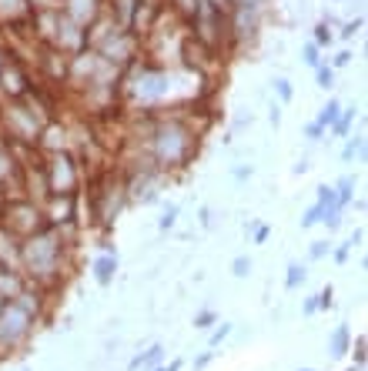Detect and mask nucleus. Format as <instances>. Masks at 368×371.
<instances>
[{"instance_id": "f257e3e1", "label": "nucleus", "mask_w": 368, "mask_h": 371, "mask_svg": "<svg viewBox=\"0 0 368 371\" xmlns=\"http://www.w3.org/2000/svg\"><path fill=\"white\" fill-rule=\"evenodd\" d=\"M345 348H348V328H345V324H342V328H338V331L331 334V354H335V358H338V354H345Z\"/></svg>"}, {"instance_id": "f03ea898", "label": "nucleus", "mask_w": 368, "mask_h": 371, "mask_svg": "<svg viewBox=\"0 0 368 371\" xmlns=\"http://www.w3.org/2000/svg\"><path fill=\"white\" fill-rule=\"evenodd\" d=\"M114 271H117V258H101L97 261V281H101V284H107Z\"/></svg>"}, {"instance_id": "7ed1b4c3", "label": "nucleus", "mask_w": 368, "mask_h": 371, "mask_svg": "<svg viewBox=\"0 0 368 371\" xmlns=\"http://www.w3.org/2000/svg\"><path fill=\"white\" fill-rule=\"evenodd\" d=\"M301 281H305V271H301L298 264H288V278H285V288H288V291H294V288H298Z\"/></svg>"}, {"instance_id": "20e7f679", "label": "nucleus", "mask_w": 368, "mask_h": 371, "mask_svg": "<svg viewBox=\"0 0 368 371\" xmlns=\"http://www.w3.org/2000/svg\"><path fill=\"white\" fill-rule=\"evenodd\" d=\"M335 117H338V100H328V104L321 107V117H318V124H321V127H328Z\"/></svg>"}, {"instance_id": "39448f33", "label": "nucleus", "mask_w": 368, "mask_h": 371, "mask_svg": "<svg viewBox=\"0 0 368 371\" xmlns=\"http://www.w3.org/2000/svg\"><path fill=\"white\" fill-rule=\"evenodd\" d=\"M17 318H24V315H17V311L10 308V321H17ZM20 331H24V324H7V321L0 318V334H10V338H14V334H20Z\"/></svg>"}, {"instance_id": "423d86ee", "label": "nucleus", "mask_w": 368, "mask_h": 371, "mask_svg": "<svg viewBox=\"0 0 368 371\" xmlns=\"http://www.w3.org/2000/svg\"><path fill=\"white\" fill-rule=\"evenodd\" d=\"M321 218H325V207H321V204H315L312 211H305V218H301V227H312V224H318Z\"/></svg>"}, {"instance_id": "0eeeda50", "label": "nucleus", "mask_w": 368, "mask_h": 371, "mask_svg": "<svg viewBox=\"0 0 368 371\" xmlns=\"http://www.w3.org/2000/svg\"><path fill=\"white\" fill-rule=\"evenodd\" d=\"M231 271H235V278H244V274L251 271V258H235V264H231Z\"/></svg>"}, {"instance_id": "6e6552de", "label": "nucleus", "mask_w": 368, "mask_h": 371, "mask_svg": "<svg viewBox=\"0 0 368 371\" xmlns=\"http://www.w3.org/2000/svg\"><path fill=\"white\" fill-rule=\"evenodd\" d=\"M318 198H321V201H318V204L325 207V211H328V207L335 204V191H331V187H318Z\"/></svg>"}, {"instance_id": "1a4fd4ad", "label": "nucleus", "mask_w": 368, "mask_h": 371, "mask_svg": "<svg viewBox=\"0 0 368 371\" xmlns=\"http://www.w3.org/2000/svg\"><path fill=\"white\" fill-rule=\"evenodd\" d=\"M174 218H178V204H171V207H167V211H164V218H161V227H164V231H167V227L174 224Z\"/></svg>"}, {"instance_id": "9d476101", "label": "nucleus", "mask_w": 368, "mask_h": 371, "mask_svg": "<svg viewBox=\"0 0 368 371\" xmlns=\"http://www.w3.org/2000/svg\"><path fill=\"white\" fill-rule=\"evenodd\" d=\"M228 334H231V324H221L218 331L211 334V348H214V345H221V338H228Z\"/></svg>"}, {"instance_id": "9b49d317", "label": "nucleus", "mask_w": 368, "mask_h": 371, "mask_svg": "<svg viewBox=\"0 0 368 371\" xmlns=\"http://www.w3.org/2000/svg\"><path fill=\"white\" fill-rule=\"evenodd\" d=\"M318 80H321V87L328 91V87H331V80H335V74H331L328 67H321V71H318Z\"/></svg>"}, {"instance_id": "f8f14e48", "label": "nucleus", "mask_w": 368, "mask_h": 371, "mask_svg": "<svg viewBox=\"0 0 368 371\" xmlns=\"http://www.w3.org/2000/svg\"><path fill=\"white\" fill-rule=\"evenodd\" d=\"M211 321H214V315H211V311H201V315L194 318V328H208Z\"/></svg>"}, {"instance_id": "ddd939ff", "label": "nucleus", "mask_w": 368, "mask_h": 371, "mask_svg": "<svg viewBox=\"0 0 368 371\" xmlns=\"http://www.w3.org/2000/svg\"><path fill=\"white\" fill-rule=\"evenodd\" d=\"M278 94H281V100H291V87H288V80H275Z\"/></svg>"}, {"instance_id": "4468645a", "label": "nucleus", "mask_w": 368, "mask_h": 371, "mask_svg": "<svg viewBox=\"0 0 368 371\" xmlns=\"http://www.w3.org/2000/svg\"><path fill=\"white\" fill-rule=\"evenodd\" d=\"M305 60H308L312 67H318V47H315V44H308V50H305Z\"/></svg>"}, {"instance_id": "2eb2a0df", "label": "nucleus", "mask_w": 368, "mask_h": 371, "mask_svg": "<svg viewBox=\"0 0 368 371\" xmlns=\"http://www.w3.org/2000/svg\"><path fill=\"white\" fill-rule=\"evenodd\" d=\"M318 308H331V284L321 291V295H318Z\"/></svg>"}, {"instance_id": "dca6fc26", "label": "nucleus", "mask_w": 368, "mask_h": 371, "mask_svg": "<svg viewBox=\"0 0 368 371\" xmlns=\"http://www.w3.org/2000/svg\"><path fill=\"white\" fill-rule=\"evenodd\" d=\"M321 130H325L321 124H312V127H308V137H312V141H318V134H321Z\"/></svg>"}, {"instance_id": "f3484780", "label": "nucleus", "mask_w": 368, "mask_h": 371, "mask_svg": "<svg viewBox=\"0 0 368 371\" xmlns=\"http://www.w3.org/2000/svg\"><path fill=\"white\" fill-rule=\"evenodd\" d=\"M355 361H358V365L365 361V341H358V351H355Z\"/></svg>"}, {"instance_id": "a211bd4d", "label": "nucleus", "mask_w": 368, "mask_h": 371, "mask_svg": "<svg viewBox=\"0 0 368 371\" xmlns=\"http://www.w3.org/2000/svg\"><path fill=\"white\" fill-rule=\"evenodd\" d=\"M321 254H325V241H318V244L312 247V258H321Z\"/></svg>"}, {"instance_id": "6ab92c4d", "label": "nucleus", "mask_w": 368, "mask_h": 371, "mask_svg": "<svg viewBox=\"0 0 368 371\" xmlns=\"http://www.w3.org/2000/svg\"><path fill=\"white\" fill-rule=\"evenodd\" d=\"M348 60H351V54H348V50H345V54H338V57H335V64H338V67H345Z\"/></svg>"}, {"instance_id": "aec40b11", "label": "nucleus", "mask_w": 368, "mask_h": 371, "mask_svg": "<svg viewBox=\"0 0 368 371\" xmlns=\"http://www.w3.org/2000/svg\"><path fill=\"white\" fill-rule=\"evenodd\" d=\"M248 174H251V167H238V171H235V177H238V181H244Z\"/></svg>"}, {"instance_id": "412c9836", "label": "nucleus", "mask_w": 368, "mask_h": 371, "mask_svg": "<svg viewBox=\"0 0 368 371\" xmlns=\"http://www.w3.org/2000/svg\"><path fill=\"white\" fill-rule=\"evenodd\" d=\"M181 368V361H174V365H167V368H158V371H178Z\"/></svg>"}, {"instance_id": "4be33fe9", "label": "nucleus", "mask_w": 368, "mask_h": 371, "mask_svg": "<svg viewBox=\"0 0 368 371\" xmlns=\"http://www.w3.org/2000/svg\"><path fill=\"white\" fill-rule=\"evenodd\" d=\"M305 371H315V368H305Z\"/></svg>"}, {"instance_id": "5701e85b", "label": "nucleus", "mask_w": 368, "mask_h": 371, "mask_svg": "<svg viewBox=\"0 0 368 371\" xmlns=\"http://www.w3.org/2000/svg\"><path fill=\"white\" fill-rule=\"evenodd\" d=\"M24 371H27V368H24Z\"/></svg>"}]
</instances>
